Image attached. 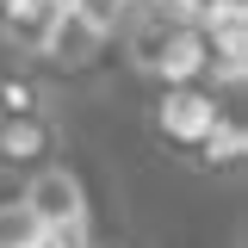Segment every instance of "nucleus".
Wrapping results in <instances>:
<instances>
[{
  "mask_svg": "<svg viewBox=\"0 0 248 248\" xmlns=\"http://www.w3.org/2000/svg\"><path fill=\"white\" fill-rule=\"evenodd\" d=\"M62 155V124L56 112H19V118H0V174L6 180H25L31 168L56 161Z\"/></svg>",
  "mask_w": 248,
  "mask_h": 248,
  "instance_id": "20e7f679",
  "label": "nucleus"
},
{
  "mask_svg": "<svg viewBox=\"0 0 248 248\" xmlns=\"http://www.w3.org/2000/svg\"><path fill=\"white\" fill-rule=\"evenodd\" d=\"M0 118H6V112H0Z\"/></svg>",
  "mask_w": 248,
  "mask_h": 248,
  "instance_id": "9b49d317",
  "label": "nucleus"
},
{
  "mask_svg": "<svg viewBox=\"0 0 248 248\" xmlns=\"http://www.w3.org/2000/svg\"><path fill=\"white\" fill-rule=\"evenodd\" d=\"M56 6H62V0H0V44L19 50V62H25L31 37L56 19Z\"/></svg>",
  "mask_w": 248,
  "mask_h": 248,
  "instance_id": "0eeeda50",
  "label": "nucleus"
},
{
  "mask_svg": "<svg viewBox=\"0 0 248 248\" xmlns=\"http://www.w3.org/2000/svg\"><path fill=\"white\" fill-rule=\"evenodd\" d=\"M81 248H112V242H99V236H87V242H81Z\"/></svg>",
  "mask_w": 248,
  "mask_h": 248,
  "instance_id": "9d476101",
  "label": "nucleus"
},
{
  "mask_svg": "<svg viewBox=\"0 0 248 248\" xmlns=\"http://www.w3.org/2000/svg\"><path fill=\"white\" fill-rule=\"evenodd\" d=\"M44 242V223L31 217V205L13 192V199H0V248H37Z\"/></svg>",
  "mask_w": 248,
  "mask_h": 248,
  "instance_id": "1a4fd4ad",
  "label": "nucleus"
},
{
  "mask_svg": "<svg viewBox=\"0 0 248 248\" xmlns=\"http://www.w3.org/2000/svg\"><path fill=\"white\" fill-rule=\"evenodd\" d=\"M112 44L99 37V31L75 13V6H56V19L31 37V50H25V68H50V75H87L93 62L106 56Z\"/></svg>",
  "mask_w": 248,
  "mask_h": 248,
  "instance_id": "7ed1b4c3",
  "label": "nucleus"
},
{
  "mask_svg": "<svg viewBox=\"0 0 248 248\" xmlns=\"http://www.w3.org/2000/svg\"><path fill=\"white\" fill-rule=\"evenodd\" d=\"M0 112H6V118H19V112H50V93H44V81L31 75L25 62H19V68H0Z\"/></svg>",
  "mask_w": 248,
  "mask_h": 248,
  "instance_id": "6e6552de",
  "label": "nucleus"
},
{
  "mask_svg": "<svg viewBox=\"0 0 248 248\" xmlns=\"http://www.w3.org/2000/svg\"><path fill=\"white\" fill-rule=\"evenodd\" d=\"M223 106H236V99H217L205 81H180V87H161L149 106V130L168 143L174 155H192L199 149V137L217 124V112Z\"/></svg>",
  "mask_w": 248,
  "mask_h": 248,
  "instance_id": "f03ea898",
  "label": "nucleus"
},
{
  "mask_svg": "<svg viewBox=\"0 0 248 248\" xmlns=\"http://www.w3.org/2000/svg\"><path fill=\"white\" fill-rule=\"evenodd\" d=\"M205 62H211L205 31L199 25H168V37H161V50L149 62V81L155 87H180V81H199L205 75Z\"/></svg>",
  "mask_w": 248,
  "mask_h": 248,
  "instance_id": "39448f33",
  "label": "nucleus"
},
{
  "mask_svg": "<svg viewBox=\"0 0 248 248\" xmlns=\"http://www.w3.org/2000/svg\"><path fill=\"white\" fill-rule=\"evenodd\" d=\"M242 161H248V124H242V112L236 106H223L217 112V124L199 137V149H192V168L199 174H242Z\"/></svg>",
  "mask_w": 248,
  "mask_h": 248,
  "instance_id": "423d86ee",
  "label": "nucleus"
},
{
  "mask_svg": "<svg viewBox=\"0 0 248 248\" xmlns=\"http://www.w3.org/2000/svg\"><path fill=\"white\" fill-rule=\"evenodd\" d=\"M19 199L31 205V217L44 230H62V236H93V211H87V186L68 161H44L19 180Z\"/></svg>",
  "mask_w": 248,
  "mask_h": 248,
  "instance_id": "f257e3e1",
  "label": "nucleus"
}]
</instances>
